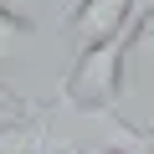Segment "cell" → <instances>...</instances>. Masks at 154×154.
<instances>
[{"mask_svg": "<svg viewBox=\"0 0 154 154\" xmlns=\"http://www.w3.org/2000/svg\"><path fill=\"white\" fill-rule=\"evenodd\" d=\"M0 154H88V149L77 139L57 134V108L51 103H36L21 123L0 128Z\"/></svg>", "mask_w": 154, "mask_h": 154, "instance_id": "2", "label": "cell"}, {"mask_svg": "<svg viewBox=\"0 0 154 154\" xmlns=\"http://www.w3.org/2000/svg\"><path fill=\"white\" fill-rule=\"evenodd\" d=\"M36 103H26V98H16L11 88H0V128H5V123H21L26 113H31Z\"/></svg>", "mask_w": 154, "mask_h": 154, "instance_id": "7", "label": "cell"}, {"mask_svg": "<svg viewBox=\"0 0 154 154\" xmlns=\"http://www.w3.org/2000/svg\"><path fill=\"white\" fill-rule=\"evenodd\" d=\"M31 36V26H21V21H11V16H0V67H5L11 57H16V46Z\"/></svg>", "mask_w": 154, "mask_h": 154, "instance_id": "5", "label": "cell"}, {"mask_svg": "<svg viewBox=\"0 0 154 154\" xmlns=\"http://www.w3.org/2000/svg\"><path fill=\"white\" fill-rule=\"evenodd\" d=\"M41 5H46V0H0V16H11V21H21V26H36Z\"/></svg>", "mask_w": 154, "mask_h": 154, "instance_id": "6", "label": "cell"}, {"mask_svg": "<svg viewBox=\"0 0 154 154\" xmlns=\"http://www.w3.org/2000/svg\"><path fill=\"white\" fill-rule=\"evenodd\" d=\"M108 154H134V149H123V144H113V149H108Z\"/></svg>", "mask_w": 154, "mask_h": 154, "instance_id": "8", "label": "cell"}, {"mask_svg": "<svg viewBox=\"0 0 154 154\" xmlns=\"http://www.w3.org/2000/svg\"><path fill=\"white\" fill-rule=\"evenodd\" d=\"M139 5H144V0H77L72 16H67V31H72V41H77V51L108 41Z\"/></svg>", "mask_w": 154, "mask_h": 154, "instance_id": "3", "label": "cell"}, {"mask_svg": "<svg viewBox=\"0 0 154 154\" xmlns=\"http://www.w3.org/2000/svg\"><path fill=\"white\" fill-rule=\"evenodd\" d=\"M128 62H134L139 72H154V0H144V5H139V31H134Z\"/></svg>", "mask_w": 154, "mask_h": 154, "instance_id": "4", "label": "cell"}, {"mask_svg": "<svg viewBox=\"0 0 154 154\" xmlns=\"http://www.w3.org/2000/svg\"><path fill=\"white\" fill-rule=\"evenodd\" d=\"M134 31H139V11L98 46L77 51L72 72L62 77V103L77 108V113H93V118H108L118 113V93H123V67H128V46H134Z\"/></svg>", "mask_w": 154, "mask_h": 154, "instance_id": "1", "label": "cell"}]
</instances>
